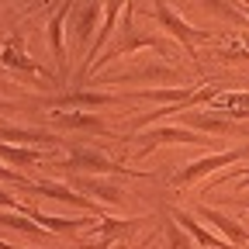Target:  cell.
I'll return each instance as SVG.
<instances>
[{"mask_svg": "<svg viewBox=\"0 0 249 249\" xmlns=\"http://www.w3.org/2000/svg\"><path fill=\"white\" fill-rule=\"evenodd\" d=\"M35 218H38L45 229H55V232H70V229L80 225V222H70V218H45V214H35Z\"/></svg>", "mask_w": 249, "mask_h": 249, "instance_id": "12", "label": "cell"}, {"mask_svg": "<svg viewBox=\"0 0 249 249\" xmlns=\"http://www.w3.org/2000/svg\"><path fill=\"white\" fill-rule=\"evenodd\" d=\"M160 21H163V24H166V28L173 31V35H177V38H180L183 45H191V42H194V31L187 28V24H183V21H180V18H177V14H173V11H170L166 4H160Z\"/></svg>", "mask_w": 249, "mask_h": 249, "instance_id": "2", "label": "cell"}, {"mask_svg": "<svg viewBox=\"0 0 249 249\" xmlns=\"http://www.w3.org/2000/svg\"><path fill=\"white\" fill-rule=\"evenodd\" d=\"M70 104H111L107 93H73Z\"/></svg>", "mask_w": 249, "mask_h": 249, "instance_id": "13", "label": "cell"}, {"mask_svg": "<svg viewBox=\"0 0 249 249\" xmlns=\"http://www.w3.org/2000/svg\"><path fill=\"white\" fill-rule=\"evenodd\" d=\"M152 139L156 142H197L194 132H183V128H163V132H156Z\"/></svg>", "mask_w": 249, "mask_h": 249, "instance_id": "7", "label": "cell"}, {"mask_svg": "<svg viewBox=\"0 0 249 249\" xmlns=\"http://www.w3.org/2000/svg\"><path fill=\"white\" fill-rule=\"evenodd\" d=\"M70 166H87V170H114L101 152H76Z\"/></svg>", "mask_w": 249, "mask_h": 249, "instance_id": "5", "label": "cell"}, {"mask_svg": "<svg viewBox=\"0 0 249 249\" xmlns=\"http://www.w3.org/2000/svg\"><path fill=\"white\" fill-rule=\"evenodd\" d=\"M204 218H208L211 225H218V229H222V232H225V235H229L232 242H242V239H246V232H242V229H239L235 222H229L225 214H218V211H208V208H204Z\"/></svg>", "mask_w": 249, "mask_h": 249, "instance_id": "3", "label": "cell"}, {"mask_svg": "<svg viewBox=\"0 0 249 249\" xmlns=\"http://www.w3.org/2000/svg\"><path fill=\"white\" fill-rule=\"evenodd\" d=\"M38 191L45 194V197H59V201H70V204H80V208H90V201H83V197H76V194H70L66 187H59V183H45V187H38Z\"/></svg>", "mask_w": 249, "mask_h": 249, "instance_id": "6", "label": "cell"}, {"mask_svg": "<svg viewBox=\"0 0 249 249\" xmlns=\"http://www.w3.org/2000/svg\"><path fill=\"white\" fill-rule=\"evenodd\" d=\"M0 204H4V208H21V204H18V201H14V197H7V194H4V191H0Z\"/></svg>", "mask_w": 249, "mask_h": 249, "instance_id": "16", "label": "cell"}, {"mask_svg": "<svg viewBox=\"0 0 249 249\" xmlns=\"http://www.w3.org/2000/svg\"><path fill=\"white\" fill-rule=\"evenodd\" d=\"M0 222H4V225H14V229H28V232H31V225L24 222V218H11V214H0Z\"/></svg>", "mask_w": 249, "mask_h": 249, "instance_id": "15", "label": "cell"}, {"mask_svg": "<svg viewBox=\"0 0 249 249\" xmlns=\"http://www.w3.org/2000/svg\"><path fill=\"white\" fill-rule=\"evenodd\" d=\"M93 14H97V7H90L83 18H80V38H87L90 35V24H93Z\"/></svg>", "mask_w": 249, "mask_h": 249, "instance_id": "14", "label": "cell"}, {"mask_svg": "<svg viewBox=\"0 0 249 249\" xmlns=\"http://www.w3.org/2000/svg\"><path fill=\"white\" fill-rule=\"evenodd\" d=\"M177 222H183V229L191 232V235H194V239H197L201 246H222V249H229V246H225L222 239H214V235H208V232H204V229H201V225L194 222V218H187V214H177Z\"/></svg>", "mask_w": 249, "mask_h": 249, "instance_id": "4", "label": "cell"}, {"mask_svg": "<svg viewBox=\"0 0 249 249\" xmlns=\"http://www.w3.org/2000/svg\"><path fill=\"white\" fill-rule=\"evenodd\" d=\"M0 156H4V160H11V163H21V166H28V163L38 160L31 149H7V145H0Z\"/></svg>", "mask_w": 249, "mask_h": 249, "instance_id": "8", "label": "cell"}, {"mask_svg": "<svg viewBox=\"0 0 249 249\" xmlns=\"http://www.w3.org/2000/svg\"><path fill=\"white\" fill-rule=\"evenodd\" d=\"M0 177H4V180H21V177H18V173H11L7 166H0Z\"/></svg>", "mask_w": 249, "mask_h": 249, "instance_id": "17", "label": "cell"}, {"mask_svg": "<svg viewBox=\"0 0 249 249\" xmlns=\"http://www.w3.org/2000/svg\"><path fill=\"white\" fill-rule=\"evenodd\" d=\"M232 160H239V152H222V156H208V160H197V163H191V166L180 173V180L204 177V173H211L214 166H225V163H232Z\"/></svg>", "mask_w": 249, "mask_h": 249, "instance_id": "1", "label": "cell"}, {"mask_svg": "<svg viewBox=\"0 0 249 249\" xmlns=\"http://www.w3.org/2000/svg\"><path fill=\"white\" fill-rule=\"evenodd\" d=\"M242 45H246V52H249V35H246V38H242Z\"/></svg>", "mask_w": 249, "mask_h": 249, "instance_id": "18", "label": "cell"}, {"mask_svg": "<svg viewBox=\"0 0 249 249\" xmlns=\"http://www.w3.org/2000/svg\"><path fill=\"white\" fill-rule=\"evenodd\" d=\"M83 187H87V191H93L97 197L111 201V204H118V201H121V191H118V187H107V183H93V180H87Z\"/></svg>", "mask_w": 249, "mask_h": 249, "instance_id": "9", "label": "cell"}, {"mask_svg": "<svg viewBox=\"0 0 249 249\" xmlns=\"http://www.w3.org/2000/svg\"><path fill=\"white\" fill-rule=\"evenodd\" d=\"M59 124H87V128H97V118H90V114H55Z\"/></svg>", "mask_w": 249, "mask_h": 249, "instance_id": "11", "label": "cell"}, {"mask_svg": "<svg viewBox=\"0 0 249 249\" xmlns=\"http://www.w3.org/2000/svg\"><path fill=\"white\" fill-rule=\"evenodd\" d=\"M4 139H14V142H49L42 132H21V128H0Z\"/></svg>", "mask_w": 249, "mask_h": 249, "instance_id": "10", "label": "cell"}, {"mask_svg": "<svg viewBox=\"0 0 249 249\" xmlns=\"http://www.w3.org/2000/svg\"><path fill=\"white\" fill-rule=\"evenodd\" d=\"M0 249H14V246H7V242H0Z\"/></svg>", "mask_w": 249, "mask_h": 249, "instance_id": "19", "label": "cell"}]
</instances>
